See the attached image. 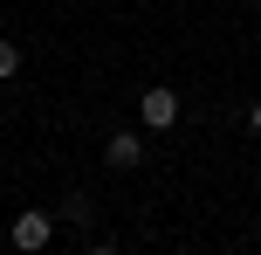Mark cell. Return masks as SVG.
I'll use <instances>...</instances> for the list:
<instances>
[{
    "mask_svg": "<svg viewBox=\"0 0 261 255\" xmlns=\"http://www.w3.org/2000/svg\"><path fill=\"white\" fill-rule=\"evenodd\" d=\"M14 76H21V41L0 35V83H14Z\"/></svg>",
    "mask_w": 261,
    "mask_h": 255,
    "instance_id": "5b68a950",
    "label": "cell"
},
{
    "mask_svg": "<svg viewBox=\"0 0 261 255\" xmlns=\"http://www.w3.org/2000/svg\"><path fill=\"white\" fill-rule=\"evenodd\" d=\"M248 131L261 138V97H254V104H248Z\"/></svg>",
    "mask_w": 261,
    "mask_h": 255,
    "instance_id": "52a82bcc",
    "label": "cell"
},
{
    "mask_svg": "<svg viewBox=\"0 0 261 255\" xmlns=\"http://www.w3.org/2000/svg\"><path fill=\"white\" fill-rule=\"evenodd\" d=\"M83 255H124V242H103V235H90V248Z\"/></svg>",
    "mask_w": 261,
    "mask_h": 255,
    "instance_id": "8992f818",
    "label": "cell"
},
{
    "mask_svg": "<svg viewBox=\"0 0 261 255\" xmlns=\"http://www.w3.org/2000/svg\"><path fill=\"white\" fill-rule=\"evenodd\" d=\"M55 221H69V228H90V221H96V200H90L83 187H69V193H62V207H55Z\"/></svg>",
    "mask_w": 261,
    "mask_h": 255,
    "instance_id": "277c9868",
    "label": "cell"
},
{
    "mask_svg": "<svg viewBox=\"0 0 261 255\" xmlns=\"http://www.w3.org/2000/svg\"><path fill=\"white\" fill-rule=\"evenodd\" d=\"M7 242L21 248V255H41L55 242V214H41V207H28V214H14V228H7Z\"/></svg>",
    "mask_w": 261,
    "mask_h": 255,
    "instance_id": "6da1fadb",
    "label": "cell"
},
{
    "mask_svg": "<svg viewBox=\"0 0 261 255\" xmlns=\"http://www.w3.org/2000/svg\"><path fill=\"white\" fill-rule=\"evenodd\" d=\"M103 166L110 173H138L144 166V131H110L103 138Z\"/></svg>",
    "mask_w": 261,
    "mask_h": 255,
    "instance_id": "3957f363",
    "label": "cell"
},
{
    "mask_svg": "<svg viewBox=\"0 0 261 255\" xmlns=\"http://www.w3.org/2000/svg\"><path fill=\"white\" fill-rule=\"evenodd\" d=\"M138 124H144V131H172V124H179V90L151 83V90L138 97Z\"/></svg>",
    "mask_w": 261,
    "mask_h": 255,
    "instance_id": "7a4b0ae2",
    "label": "cell"
}]
</instances>
